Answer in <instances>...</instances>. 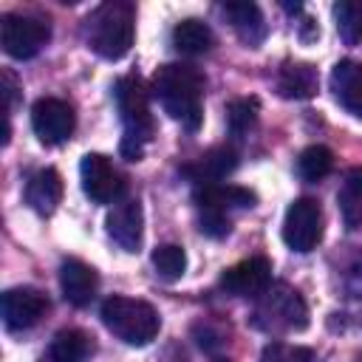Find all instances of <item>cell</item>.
I'll use <instances>...</instances> for the list:
<instances>
[{
    "label": "cell",
    "instance_id": "obj_1",
    "mask_svg": "<svg viewBox=\"0 0 362 362\" xmlns=\"http://www.w3.org/2000/svg\"><path fill=\"white\" fill-rule=\"evenodd\" d=\"M153 96L164 113L181 122L187 130H198L204 119V74L189 62H167L153 74Z\"/></svg>",
    "mask_w": 362,
    "mask_h": 362
},
{
    "label": "cell",
    "instance_id": "obj_2",
    "mask_svg": "<svg viewBox=\"0 0 362 362\" xmlns=\"http://www.w3.org/2000/svg\"><path fill=\"white\" fill-rule=\"evenodd\" d=\"M113 99L124 124V136H122V156L127 161H139L144 153V144L153 139V113H150V93L141 82L139 74H127L113 85Z\"/></svg>",
    "mask_w": 362,
    "mask_h": 362
},
{
    "label": "cell",
    "instance_id": "obj_3",
    "mask_svg": "<svg viewBox=\"0 0 362 362\" xmlns=\"http://www.w3.org/2000/svg\"><path fill=\"white\" fill-rule=\"evenodd\" d=\"M85 23L88 45L102 59H122L130 51L136 34V8L127 0H107L96 6Z\"/></svg>",
    "mask_w": 362,
    "mask_h": 362
},
{
    "label": "cell",
    "instance_id": "obj_4",
    "mask_svg": "<svg viewBox=\"0 0 362 362\" xmlns=\"http://www.w3.org/2000/svg\"><path fill=\"white\" fill-rule=\"evenodd\" d=\"M105 328L119 337L122 342L127 345H147L156 339L158 328H161V320H158V311L144 303V300H133V297H122V294H113L102 303V311H99Z\"/></svg>",
    "mask_w": 362,
    "mask_h": 362
},
{
    "label": "cell",
    "instance_id": "obj_5",
    "mask_svg": "<svg viewBox=\"0 0 362 362\" xmlns=\"http://www.w3.org/2000/svg\"><path fill=\"white\" fill-rule=\"evenodd\" d=\"M255 325L263 331H303L308 325V308L303 297L286 283L269 286L255 308Z\"/></svg>",
    "mask_w": 362,
    "mask_h": 362
},
{
    "label": "cell",
    "instance_id": "obj_6",
    "mask_svg": "<svg viewBox=\"0 0 362 362\" xmlns=\"http://www.w3.org/2000/svg\"><path fill=\"white\" fill-rule=\"evenodd\" d=\"M48 40H51V25L42 17H31V14H6L3 17L0 42L11 59L37 57Z\"/></svg>",
    "mask_w": 362,
    "mask_h": 362
},
{
    "label": "cell",
    "instance_id": "obj_7",
    "mask_svg": "<svg viewBox=\"0 0 362 362\" xmlns=\"http://www.w3.org/2000/svg\"><path fill=\"white\" fill-rule=\"evenodd\" d=\"M283 240L291 252H311L322 240V209L314 198H297L283 218Z\"/></svg>",
    "mask_w": 362,
    "mask_h": 362
},
{
    "label": "cell",
    "instance_id": "obj_8",
    "mask_svg": "<svg viewBox=\"0 0 362 362\" xmlns=\"http://www.w3.org/2000/svg\"><path fill=\"white\" fill-rule=\"evenodd\" d=\"M31 127H34V133H37V139L42 144H48V147L62 144V141L71 139V133L76 127L74 107L65 99L42 96L31 107Z\"/></svg>",
    "mask_w": 362,
    "mask_h": 362
},
{
    "label": "cell",
    "instance_id": "obj_9",
    "mask_svg": "<svg viewBox=\"0 0 362 362\" xmlns=\"http://www.w3.org/2000/svg\"><path fill=\"white\" fill-rule=\"evenodd\" d=\"M79 181H82L85 195L93 204H110L124 189V181L116 173L113 161L107 156H102V153H85L82 156V161H79Z\"/></svg>",
    "mask_w": 362,
    "mask_h": 362
},
{
    "label": "cell",
    "instance_id": "obj_10",
    "mask_svg": "<svg viewBox=\"0 0 362 362\" xmlns=\"http://www.w3.org/2000/svg\"><path fill=\"white\" fill-rule=\"evenodd\" d=\"M48 311V297L40 288L17 286L3 294V322L8 331H23L37 325Z\"/></svg>",
    "mask_w": 362,
    "mask_h": 362
},
{
    "label": "cell",
    "instance_id": "obj_11",
    "mask_svg": "<svg viewBox=\"0 0 362 362\" xmlns=\"http://www.w3.org/2000/svg\"><path fill=\"white\" fill-rule=\"evenodd\" d=\"M272 286V263L266 257H246L221 274V288L232 297H260Z\"/></svg>",
    "mask_w": 362,
    "mask_h": 362
},
{
    "label": "cell",
    "instance_id": "obj_12",
    "mask_svg": "<svg viewBox=\"0 0 362 362\" xmlns=\"http://www.w3.org/2000/svg\"><path fill=\"white\" fill-rule=\"evenodd\" d=\"M107 235L124 252H139L144 235V212L139 198H122L107 212Z\"/></svg>",
    "mask_w": 362,
    "mask_h": 362
},
{
    "label": "cell",
    "instance_id": "obj_13",
    "mask_svg": "<svg viewBox=\"0 0 362 362\" xmlns=\"http://www.w3.org/2000/svg\"><path fill=\"white\" fill-rule=\"evenodd\" d=\"M59 288H62V297H65L71 305L85 308V305H90V300L96 297L99 277H96V272H93L88 263H82V260H76V257H68V260H62V266H59Z\"/></svg>",
    "mask_w": 362,
    "mask_h": 362
},
{
    "label": "cell",
    "instance_id": "obj_14",
    "mask_svg": "<svg viewBox=\"0 0 362 362\" xmlns=\"http://www.w3.org/2000/svg\"><path fill=\"white\" fill-rule=\"evenodd\" d=\"M195 204L201 212L229 215V209L255 206V192L235 184H204V187H195Z\"/></svg>",
    "mask_w": 362,
    "mask_h": 362
},
{
    "label": "cell",
    "instance_id": "obj_15",
    "mask_svg": "<svg viewBox=\"0 0 362 362\" xmlns=\"http://www.w3.org/2000/svg\"><path fill=\"white\" fill-rule=\"evenodd\" d=\"M331 90L334 99L354 116H362V62L339 59L331 68Z\"/></svg>",
    "mask_w": 362,
    "mask_h": 362
},
{
    "label": "cell",
    "instance_id": "obj_16",
    "mask_svg": "<svg viewBox=\"0 0 362 362\" xmlns=\"http://www.w3.org/2000/svg\"><path fill=\"white\" fill-rule=\"evenodd\" d=\"M223 14L229 20V25L235 28V34L249 45V48H257L266 37V20H263V11L257 3H246V0H238V3H223Z\"/></svg>",
    "mask_w": 362,
    "mask_h": 362
},
{
    "label": "cell",
    "instance_id": "obj_17",
    "mask_svg": "<svg viewBox=\"0 0 362 362\" xmlns=\"http://www.w3.org/2000/svg\"><path fill=\"white\" fill-rule=\"evenodd\" d=\"M62 201V178L54 167L37 170L25 184V204L37 215H51L57 204Z\"/></svg>",
    "mask_w": 362,
    "mask_h": 362
},
{
    "label": "cell",
    "instance_id": "obj_18",
    "mask_svg": "<svg viewBox=\"0 0 362 362\" xmlns=\"http://www.w3.org/2000/svg\"><path fill=\"white\" fill-rule=\"evenodd\" d=\"M238 167V153L232 147H215L206 156H201L195 164H187L184 173L198 184H221L232 170Z\"/></svg>",
    "mask_w": 362,
    "mask_h": 362
},
{
    "label": "cell",
    "instance_id": "obj_19",
    "mask_svg": "<svg viewBox=\"0 0 362 362\" xmlns=\"http://www.w3.org/2000/svg\"><path fill=\"white\" fill-rule=\"evenodd\" d=\"M320 76L308 62H286L277 74V93L283 99H311L317 93Z\"/></svg>",
    "mask_w": 362,
    "mask_h": 362
},
{
    "label": "cell",
    "instance_id": "obj_20",
    "mask_svg": "<svg viewBox=\"0 0 362 362\" xmlns=\"http://www.w3.org/2000/svg\"><path fill=\"white\" fill-rule=\"evenodd\" d=\"M51 362H88L93 354V337L82 328H62L51 339Z\"/></svg>",
    "mask_w": 362,
    "mask_h": 362
},
{
    "label": "cell",
    "instance_id": "obj_21",
    "mask_svg": "<svg viewBox=\"0 0 362 362\" xmlns=\"http://www.w3.org/2000/svg\"><path fill=\"white\" fill-rule=\"evenodd\" d=\"M173 45L187 57H198V54H206L215 45V34L204 20L187 17L173 28Z\"/></svg>",
    "mask_w": 362,
    "mask_h": 362
},
{
    "label": "cell",
    "instance_id": "obj_22",
    "mask_svg": "<svg viewBox=\"0 0 362 362\" xmlns=\"http://www.w3.org/2000/svg\"><path fill=\"white\" fill-rule=\"evenodd\" d=\"M337 204H339V212H342V221L348 229H359L362 226V167H354L339 192H337Z\"/></svg>",
    "mask_w": 362,
    "mask_h": 362
},
{
    "label": "cell",
    "instance_id": "obj_23",
    "mask_svg": "<svg viewBox=\"0 0 362 362\" xmlns=\"http://www.w3.org/2000/svg\"><path fill=\"white\" fill-rule=\"evenodd\" d=\"M334 23L345 45L362 42V0H339L334 6Z\"/></svg>",
    "mask_w": 362,
    "mask_h": 362
},
{
    "label": "cell",
    "instance_id": "obj_24",
    "mask_svg": "<svg viewBox=\"0 0 362 362\" xmlns=\"http://www.w3.org/2000/svg\"><path fill=\"white\" fill-rule=\"evenodd\" d=\"M334 170V153L322 144H311L297 158V173L303 181H320Z\"/></svg>",
    "mask_w": 362,
    "mask_h": 362
},
{
    "label": "cell",
    "instance_id": "obj_25",
    "mask_svg": "<svg viewBox=\"0 0 362 362\" xmlns=\"http://www.w3.org/2000/svg\"><path fill=\"white\" fill-rule=\"evenodd\" d=\"M153 266L164 280H178L187 272V252L175 243H161L153 249Z\"/></svg>",
    "mask_w": 362,
    "mask_h": 362
},
{
    "label": "cell",
    "instance_id": "obj_26",
    "mask_svg": "<svg viewBox=\"0 0 362 362\" xmlns=\"http://www.w3.org/2000/svg\"><path fill=\"white\" fill-rule=\"evenodd\" d=\"M257 119V99H235L226 105V124L235 136L246 133Z\"/></svg>",
    "mask_w": 362,
    "mask_h": 362
},
{
    "label": "cell",
    "instance_id": "obj_27",
    "mask_svg": "<svg viewBox=\"0 0 362 362\" xmlns=\"http://www.w3.org/2000/svg\"><path fill=\"white\" fill-rule=\"evenodd\" d=\"M266 362H314V354L300 345H286V342H272L263 351Z\"/></svg>",
    "mask_w": 362,
    "mask_h": 362
},
{
    "label": "cell",
    "instance_id": "obj_28",
    "mask_svg": "<svg viewBox=\"0 0 362 362\" xmlns=\"http://www.w3.org/2000/svg\"><path fill=\"white\" fill-rule=\"evenodd\" d=\"M0 79H3V99H6V116L11 113V107L17 105V90H20V85H17V76L8 71V68H3L0 71Z\"/></svg>",
    "mask_w": 362,
    "mask_h": 362
},
{
    "label": "cell",
    "instance_id": "obj_29",
    "mask_svg": "<svg viewBox=\"0 0 362 362\" xmlns=\"http://www.w3.org/2000/svg\"><path fill=\"white\" fill-rule=\"evenodd\" d=\"M215 362H229V359H215Z\"/></svg>",
    "mask_w": 362,
    "mask_h": 362
}]
</instances>
